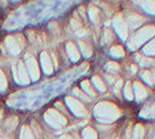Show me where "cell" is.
Returning <instances> with one entry per match:
<instances>
[{"instance_id":"1","label":"cell","mask_w":155,"mask_h":139,"mask_svg":"<svg viewBox=\"0 0 155 139\" xmlns=\"http://www.w3.org/2000/svg\"><path fill=\"white\" fill-rule=\"evenodd\" d=\"M95 115L99 119V122L102 123H111L115 122L121 116V112L118 109V107L113 102L103 101L95 107Z\"/></svg>"},{"instance_id":"2","label":"cell","mask_w":155,"mask_h":139,"mask_svg":"<svg viewBox=\"0 0 155 139\" xmlns=\"http://www.w3.org/2000/svg\"><path fill=\"white\" fill-rule=\"evenodd\" d=\"M154 34H155V26L143 27V29L139 30L137 33H135L133 38L129 41V48H130V49H135V48H137V46L140 45V44H143L146 40H148L150 37H152Z\"/></svg>"},{"instance_id":"3","label":"cell","mask_w":155,"mask_h":139,"mask_svg":"<svg viewBox=\"0 0 155 139\" xmlns=\"http://www.w3.org/2000/svg\"><path fill=\"white\" fill-rule=\"evenodd\" d=\"M44 119H45V122L50 125H52L54 128H61L63 125H66V123H68L66 117L55 109H48L45 112V115H44Z\"/></svg>"},{"instance_id":"4","label":"cell","mask_w":155,"mask_h":139,"mask_svg":"<svg viewBox=\"0 0 155 139\" xmlns=\"http://www.w3.org/2000/svg\"><path fill=\"white\" fill-rule=\"evenodd\" d=\"M21 36L19 37H14V36H8V37L6 38V41H4V44H6V48H7V52L11 53V55H18V53L22 51V46H24V44H22V41L21 40Z\"/></svg>"},{"instance_id":"5","label":"cell","mask_w":155,"mask_h":139,"mask_svg":"<svg viewBox=\"0 0 155 139\" xmlns=\"http://www.w3.org/2000/svg\"><path fill=\"white\" fill-rule=\"evenodd\" d=\"M14 76H15V79H17V82H19V83H22V85L29 83L30 76H29L28 68L24 61H19V63L17 64V67L14 68Z\"/></svg>"},{"instance_id":"6","label":"cell","mask_w":155,"mask_h":139,"mask_svg":"<svg viewBox=\"0 0 155 139\" xmlns=\"http://www.w3.org/2000/svg\"><path fill=\"white\" fill-rule=\"evenodd\" d=\"M66 104H68L69 109H70L76 116L82 117V116L87 115V109H85L84 104L80 102L78 100L74 98V97H66Z\"/></svg>"},{"instance_id":"7","label":"cell","mask_w":155,"mask_h":139,"mask_svg":"<svg viewBox=\"0 0 155 139\" xmlns=\"http://www.w3.org/2000/svg\"><path fill=\"white\" fill-rule=\"evenodd\" d=\"M113 25H114L117 33L120 34V37L125 40V38L128 37V25H126V22L124 20L122 15H121V14L115 15L114 19H113Z\"/></svg>"},{"instance_id":"8","label":"cell","mask_w":155,"mask_h":139,"mask_svg":"<svg viewBox=\"0 0 155 139\" xmlns=\"http://www.w3.org/2000/svg\"><path fill=\"white\" fill-rule=\"evenodd\" d=\"M25 66H26V68H28L30 79L37 81L38 76H40V70H38V64H37V61H36V59L33 57V56H28Z\"/></svg>"},{"instance_id":"9","label":"cell","mask_w":155,"mask_h":139,"mask_svg":"<svg viewBox=\"0 0 155 139\" xmlns=\"http://www.w3.org/2000/svg\"><path fill=\"white\" fill-rule=\"evenodd\" d=\"M40 61H41V67H43L44 73L45 74L54 73V64H52V61H51V57L47 52H43L40 55Z\"/></svg>"},{"instance_id":"10","label":"cell","mask_w":155,"mask_h":139,"mask_svg":"<svg viewBox=\"0 0 155 139\" xmlns=\"http://www.w3.org/2000/svg\"><path fill=\"white\" fill-rule=\"evenodd\" d=\"M133 90H135V97H136L137 101H141L143 98H146L147 90L140 82H135V85H133Z\"/></svg>"},{"instance_id":"11","label":"cell","mask_w":155,"mask_h":139,"mask_svg":"<svg viewBox=\"0 0 155 139\" xmlns=\"http://www.w3.org/2000/svg\"><path fill=\"white\" fill-rule=\"evenodd\" d=\"M66 51H68L69 57H70L73 61H77L80 59V52H78V49L76 48V45H74L73 42L66 44Z\"/></svg>"},{"instance_id":"12","label":"cell","mask_w":155,"mask_h":139,"mask_svg":"<svg viewBox=\"0 0 155 139\" xmlns=\"http://www.w3.org/2000/svg\"><path fill=\"white\" fill-rule=\"evenodd\" d=\"M128 22H129V26L137 27L141 22H144V18L140 17V15H137V14H130L128 17Z\"/></svg>"},{"instance_id":"13","label":"cell","mask_w":155,"mask_h":139,"mask_svg":"<svg viewBox=\"0 0 155 139\" xmlns=\"http://www.w3.org/2000/svg\"><path fill=\"white\" fill-rule=\"evenodd\" d=\"M143 135H144L143 124H136L135 128H133V135H132V139H143Z\"/></svg>"},{"instance_id":"14","label":"cell","mask_w":155,"mask_h":139,"mask_svg":"<svg viewBox=\"0 0 155 139\" xmlns=\"http://www.w3.org/2000/svg\"><path fill=\"white\" fill-rule=\"evenodd\" d=\"M82 139H97V135H96L94 128L87 127L84 131H82Z\"/></svg>"},{"instance_id":"15","label":"cell","mask_w":155,"mask_h":139,"mask_svg":"<svg viewBox=\"0 0 155 139\" xmlns=\"http://www.w3.org/2000/svg\"><path fill=\"white\" fill-rule=\"evenodd\" d=\"M140 6L143 7L146 11H148L150 14H155V2L154 0H150V2H141Z\"/></svg>"},{"instance_id":"16","label":"cell","mask_w":155,"mask_h":139,"mask_svg":"<svg viewBox=\"0 0 155 139\" xmlns=\"http://www.w3.org/2000/svg\"><path fill=\"white\" fill-rule=\"evenodd\" d=\"M110 53H111V56H114V57H121V56L125 55V51H124V48L121 45H114L110 49Z\"/></svg>"},{"instance_id":"17","label":"cell","mask_w":155,"mask_h":139,"mask_svg":"<svg viewBox=\"0 0 155 139\" xmlns=\"http://www.w3.org/2000/svg\"><path fill=\"white\" fill-rule=\"evenodd\" d=\"M21 139H35L32 130L28 125H24L22 130H21Z\"/></svg>"},{"instance_id":"18","label":"cell","mask_w":155,"mask_h":139,"mask_svg":"<svg viewBox=\"0 0 155 139\" xmlns=\"http://www.w3.org/2000/svg\"><path fill=\"white\" fill-rule=\"evenodd\" d=\"M92 82H94V85L100 90V91H104V90H106V85H104V82L102 81V78H100V76H97V75L94 76V78H92Z\"/></svg>"},{"instance_id":"19","label":"cell","mask_w":155,"mask_h":139,"mask_svg":"<svg viewBox=\"0 0 155 139\" xmlns=\"http://www.w3.org/2000/svg\"><path fill=\"white\" fill-rule=\"evenodd\" d=\"M80 48H81V52L84 56H91L92 55V48L91 46H88L87 42L84 41H80Z\"/></svg>"},{"instance_id":"20","label":"cell","mask_w":155,"mask_h":139,"mask_svg":"<svg viewBox=\"0 0 155 139\" xmlns=\"http://www.w3.org/2000/svg\"><path fill=\"white\" fill-rule=\"evenodd\" d=\"M124 94L128 100H133V87H132V83L128 82L125 85V89H124Z\"/></svg>"},{"instance_id":"21","label":"cell","mask_w":155,"mask_h":139,"mask_svg":"<svg viewBox=\"0 0 155 139\" xmlns=\"http://www.w3.org/2000/svg\"><path fill=\"white\" fill-rule=\"evenodd\" d=\"M144 53L146 55H155V38L144 46Z\"/></svg>"},{"instance_id":"22","label":"cell","mask_w":155,"mask_h":139,"mask_svg":"<svg viewBox=\"0 0 155 139\" xmlns=\"http://www.w3.org/2000/svg\"><path fill=\"white\" fill-rule=\"evenodd\" d=\"M106 70L108 73H117V71H120V64L115 63V61H108L106 64Z\"/></svg>"},{"instance_id":"23","label":"cell","mask_w":155,"mask_h":139,"mask_svg":"<svg viewBox=\"0 0 155 139\" xmlns=\"http://www.w3.org/2000/svg\"><path fill=\"white\" fill-rule=\"evenodd\" d=\"M89 17H91V19L94 20V22H97V20H99V10H97L95 6L89 7Z\"/></svg>"},{"instance_id":"24","label":"cell","mask_w":155,"mask_h":139,"mask_svg":"<svg viewBox=\"0 0 155 139\" xmlns=\"http://www.w3.org/2000/svg\"><path fill=\"white\" fill-rule=\"evenodd\" d=\"M81 86H82V89H84L85 91H87L88 94H89V96H95V90L92 89L91 82H89V81H82Z\"/></svg>"},{"instance_id":"25","label":"cell","mask_w":155,"mask_h":139,"mask_svg":"<svg viewBox=\"0 0 155 139\" xmlns=\"http://www.w3.org/2000/svg\"><path fill=\"white\" fill-rule=\"evenodd\" d=\"M7 89V78L4 73L0 70V91H4Z\"/></svg>"},{"instance_id":"26","label":"cell","mask_w":155,"mask_h":139,"mask_svg":"<svg viewBox=\"0 0 155 139\" xmlns=\"http://www.w3.org/2000/svg\"><path fill=\"white\" fill-rule=\"evenodd\" d=\"M141 76H143V79H144V81H146L148 85H152V83H154V81H152V78H151V73H150V71H143Z\"/></svg>"},{"instance_id":"27","label":"cell","mask_w":155,"mask_h":139,"mask_svg":"<svg viewBox=\"0 0 155 139\" xmlns=\"http://www.w3.org/2000/svg\"><path fill=\"white\" fill-rule=\"evenodd\" d=\"M17 123H18V119H17V117H11V119H10L8 122L6 123V125L10 128V130H12V128L17 125Z\"/></svg>"},{"instance_id":"28","label":"cell","mask_w":155,"mask_h":139,"mask_svg":"<svg viewBox=\"0 0 155 139\" xmlns=\"http://www.w3.org/2000/svg\"><path fill=\"white\" fill-rule=\"evenodd\" d=\"M73 93H74V94H76V96H80V97H82V98H84V100H89V98H88V97H87V96H85V94H84V93H82L81 90L78 89V87H74V89H73Z\"/></svg>"},{"instance_id":"29","label":"cell","mask_w":155,"mask_h":139,"mask_svg":"<svg viewBox=\"0 0 155 139\" xmlns=\"http://www.w3.org/2000/svg\"><path fill=\"white\" fill-rule=\"evenodd\" d=\"M113 40V37H111V32H110V30H106L104 32V38H103V41H104V42H110V41Z\"/></svg>"},{"instance_id":"30","label":"cell","mask_w":155,"mask_h":139,"mask_svg":"<svg viewBox=\"0 0 155 139\" xmlns=\"http://www.w3.org/2000/svg\"><path fill=\"white\" fill-rule=\"evenodd\" d=\"M71 26H73L74 29H77V27H80V22H77L76 19H71Z\"/></svg>"},{"instance_id":"31","label":"cell","mask_w":155,"mask_h":139,"mask_svg":"<svg viewBox=\"0 0 155 139\" xmlns=\"http://www.w3.org/2000/svg\"><path fill=\"white\" fill-rule=\"evenodd\" d=\"M85 34H87V32H85V30L84 29H81V30H77V36H78V37H80V36H81V37H82V36H85Z\"/></svg>"},{"instance_id":"32","label":"cell","mask_w":155,"mask_h":139,"mask_svg":"<svg viewBox=\"0 0 155 139\" xmlns=\"http://www.w3.org/2000/svg\"><path fill=\"white\" fill-rule=\"evenodd\" d=\"M121 85H122V82H121V81H118V82H117V85H115V90H117V91L121 89Z\"/></svg>"},{"instance_id":"33","label":"cell","mask_w":155,"mask_h":139,"mask_svg":"<svg viewBox=\"0 0 155 139\" xmlns=\"http://www.w3.org/2000/svg\"><path fill=\"white\" fill-rule=\"evenodd\" d=\"M130 70L133 71V73H136V71H137V66H136V64H133V66L130 67Z\"/></svg>"},{"instance_id":"34","label":"cell","mask_w":155,"mask_h":139,"mask_svg":"<svg viewBox=\"0 0 155 139\" xmlns=\"http://www.w3.org/2000/svg\"><path fill=\"white\" fill-rule=\"evenodd\" d=\"M61 139H74V138H73V136H70V135H63Z\"/></svg>"},{"instance_id":"35","label":"cell","mask_w":155,"mask_h":139,"mask_svg":"<svg viewBox=\"0 0 155 139\" xmlns=\"http://www.w3.org/2000/svg\"><path fill=\"white\" fill-rule=\"evenodd\" d=\"M152 81H154V83H155V73H154V79H152Z\"/></svg>"},{"instance_id":"36","label":"cell","mask_w":155,"mask_h":139,"mask_svg":"<svg viewBox=\"0 0 155 139\" xmlns=\"http://www.w3.org/2000/svg\"><path fill=\"white\" fill-rule=\"evenodd\" d=\"M154 139H155V136H154Z\"/></svg>"}]
</instances>
